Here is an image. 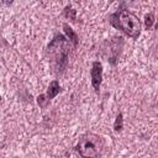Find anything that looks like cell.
Listing matches in <instances>:
<instances>
[{"instance_id": "1", "label": "cell", "mask_w": 158, "mask_h": 158, "mask_svg": "<svg viewBox=\"0 0 158 158\" xmlns=\"http://www.w3.org/2000/svg\"><path fill=\"white\" fill-rule=\"evenodd\" d=\"M110 22L118 30H121L123 33L132 38H137L141 33V21L138 17L128 11V10H120L111 15Z\"/></svg>"}, {"instance_id": "2", "label": "cell", "mask_w": 158, "mask_h": 158, "mask_svg": "<svg viewBox=\"0 0 158 158\" xmlns=\"http://www.w3.org/2000/svg\"><path fill=\"white\" fill-rule=\"evenodd\" d=\"M104 142L95 133H85L77 144V151L83 158H95L100 154Z\"/></svg>"}, {"instance_id": "3", "label": "cell", "mask_w": 158, "mask_h": 158, "mask_svg": "<svg viewBox=\"0 0 158 158\" xmlns=\"http://www.w3.org/2000/svg\"><path fill=\"white\" fill-rule=\"evenodd\" d=\"M48 53L52 56L53 60L57 63V67L59 69L64 68L68 59L69 53V42L63 36H56L54 40L48 46Z\"/></svg>"}, {"instance_id": "4", "label": "cell", "mask_w": 158, "mask_h": 158, "mask_svg": "<svg viewBox=\"0 0 158 158\" xmlns=\"http://www.w3.org/2000/svg\"><path fill=\"white\" fill-rule=\"evenodd\" d=\"M91 83L93 86L96 91H99L100 89V84H101V79H102V65L99 62H94L93 63V68H91Z\"/></svg>"}, {"instance_id": "5", "label": "cell", "mask_w": 158, "mask_h": 158, "mask_svg": "<svg viewBox=\"0 0 158 158\" xmlns=\"http://www.w3.org/2000/svg\"><path fill=\"white\" fill-rule=\"evenodd\" d=\"M59 91H60V88H59L58 81H57V80H53V81L49 84V88H48V90H47V94H46V95H41V96H38V104L42 105L43 100H49V99L54 98Z\"/></svg>"}, {"instance_id": "6", "label": "cell", "mask_w": 158, "mask_h": 158, "mask_svg": "<svg viewBox=\"0 0 158 158\" xmlns=\"http://www.w3.org/2000/svg\"><path fill=\"white\" fill-rule=\"evenodd\" d=\"M63 28H64V31H65V33L68 35V37H69V40L74 43V46H77L78 44V37H77V35L74 33V31L67 25V23H64L63 25Z\"/></svg>"}, {"instance_id": "7", "label": "cell", "mask_w": 158, "mask_h": 158, "mask_svg": "<svg viewBox=\"0 0 158 158\" xmlns=\"http://www.w3.org/2000/svg\"><path fill=\"white\" fill-rule=\"evenodd\" d=\"M153 22H154V16H153L152 14H148V15H146V20H144V26H146V28H147V30H149V28L152 27Z\"/></svg>"}, {"instance_id": "8", "label": "cell", "mask_w": 158, "mask_h": 158, "mask_svg": "<svg viewBox=\"0 0 158 158\" xmlns=\"http://www.w3.org/2000/svg\"><path fill=\"white\" fill-rule=\"evenodd\" d=\"M114 128H115V131H120L122 128V115L121 114L117 116V118L115 121V125H114Z\"/></svg>"}, {"instance_id": "9", "label": "cell", "mask_w": 158, "mask_h": 158, "mask_svg": "<svg viewBox=\"0 0 158 158\" xmlns=\"http://www.w3.org/2000/svg\"><path fill=\"white\" fill-rule=\"evenodd\" d=\"M65 12H67V16H70L72 19H74V10L67 7V9H65Z\"/></svg>"}]
</instances>
